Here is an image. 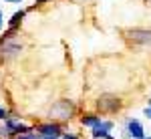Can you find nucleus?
Instances as JSON below:
<instances>
[{"label": "nucleus", "instance_id": "1", "mask_svg": "<svg viewBox=\"0 0 151 139\" xmlns=\"http://www.w3.org/2000/svg\"><path fill=\"white\" fill-rule=\"evenodd\" d=\"M123 109V99L111 95V93H105L97 99V111L99 115H117L119 111Z\"/></svg>", "mask_w": 151, "mask_h": 139}, {"label": "nucleus", "instance_id": "2", "mask_svg": "<svg viewBox=\"0 0 151 139\" xmlns=\"http://www.w3.org/2000/svg\"><path fill=\"white\" fill-rule=\"evenodd\" d=\"M77 113V105L69 101V99H60L50 107L48 115H50V121H70L73 115Z\"/></svg>", "mask_w": 151, "mask_h": 139}, {"label": "nucleus", "instance_id": "3", "mask_svg": "<svg viewBox=\"0 0 151 139\" xmlns=\"http://www.w3.org/2000/svg\"><path fill=\"white\" fill-rule=\"evenodd\" d=\"M2 125H4V131H6V137H8V139H14L16 135H22V133H30V131H35L32 125H26V123H22L20 119L10 117V115L2 121Z\"/></svg>", "mask_w": 151, "mask_h": 139}, {"label": "nucleus", "instance_id": "4", "mask_svg": "<svg viewBox=\"0 0 151 139\" xmlns=\"http://www.w3.org/2000/svg\"><path fill=\"white\" fill-rule=\"evenodd\" d=\"M22 50V45L16 42L14 38H8V40H2L0 38V58L2 60H12L14 57H18Z\"/></svg>", "mask_w": 151, "mask_h": 139}, {"label": "nucleus", "instance_id": "5", "mask_svg": "<svg viewBox=\"0 0 151 139\" xmlns=\"http://www.w3.org/2000/svg\"><path fill=\"white\" fill-rule=\"evenodd\" d=\"M35 131L38 135H42V137H60L65 131H63V125L58 123V121H47V123H40V125H36Z\"/></svg>", "mask_w": 151, "mask_h": 139}, {"label": "nucleus", "instance_id": "6", "mask_svg": "<svg viewBox=\"0 0 151 139\" xmlns=\"http://www.w3.org/2000/svg\"><path fill=\"white\" fill-rule=\"evenodd\" d=\"M125 133L129 135V139L145 137V129L141 125V121L139 119H133V117H127V119H125Z\"/></svg>", "mask_w": 151, "mask_h": 139}, {"label": "nucleus", "instance_id": "7", "mask_svg": "<svg viewBox=\"0 0 151 139\" xmlns=\"http://www.w3.org/2000/svg\"><path fill=\"white\" fill-rule=\"evenodd\" d=\"M127 35H129V38H131L133 42L151 46V30H129Z\"/></svg>", "mask_w": 151, "mask_h": 139}, {"label": "nucleus", "instance_id": "8", "mask_svg": "<svg viewBox=\"0 0 151 139\" xmlns=\"http://www.w3.org/2000/svg\"><path fill=\"white\" fill-rule=\"evenodd\" d=\"M103 117L99 115V113H85V115L81 117V125H85V127H97L99 125V121H101Z\"/></svg>", "mask_w": 151, "mask_h": 139}, {"label": "nucleus", "instance_id": "9", "mask_svg": "<svg viewBox=\"0 0 151 139\" xmlns=\"http://www.w3.org/2000/svg\"><path fill=\"white\" fill-rule=\"evenodd\" d=\"M26 16V12L24 10H18V12H14L10 16V20H8V26H14V28H18L20 26V22H22V18Z\"/></svg>", "mask_w": 151, "mask_h": 139}, {"label": "nucleus", "instance_id": "10", "mask_svg": "<svg viewBox=\"0 0 151 139\" xmlns=\"http://www.w3.org/2000/svg\"><path fill=\"white\" fill-rule=\"evenodd\" d=\"M91 137L93 139H115L111 135V131H103V129H91Z\"/></svg>", "mask_w": 151, "mask_h": 139}, {"label": "nucleus", "instance_id": "11", "mask_svg": "<svg viewBox=\"0 0 151 139\" xmlns=\"http://www.w3.org/2000/svg\"><path fill=\"white\" fill-rule=\"evenodd\" d=\"M115 127V121H111V119H101L99 121V125L93 129H103V131H111V129Z\"/></svg>", "mask_w": 151, "mask_h": 139}, {"label": "nucleus", "instance_id": "12", "mask_svg": "<svg viewBox=\"0 0 151 139\" xmlns=\"http://www.w3.org/2000/svg\"><path fill=\"white\" fill-rule=\"evenodd\" d=\"M40 135L36 133V131H30V133H22V135H16L14 139H38Z\"/></svg>", "mask_w": 151, "mask_h": 139}, {"label": "nucleus", "instance_id": "13", "mask_svg": "<svg viewBox=\"0 0 151 139\" xmlns=\"http://www.w3.org/2000/svg\"><path fill=\"white\" fill-rule=\"evenodd\" d=\"M8 115H10V113H8V109H6L4 105H0V121H4Z\"/></svg>", "mask_w": 151, "mask_h": 139}, {"label": "nucleus", "instance_id": "14", "mask_svg": "<svg viewBox=\"0 0 151 139\" xmlns=\"http://www.w3.org/2000/svg\"><path fill=\"white\" fill-rule=\"evenodd\" d=\"M60 139H79V135H75V133H63Z\"/></svg>", "mask_w": 151, "mask_h": 139}, {"label": "nucleus", "instance_id": "15", "mask_svg": "<svg viewBox=\"0 0 151 139\" xmlns=\"http://www.w3.org/2000/svg\"><path fill=\"white\" fill-rule=\"evenodd\" d=\"M143 115L147 117V119H151V107H149V105H147V107L143 109Z\"/></svg>", "mask_w": 151, "mask_h": 139}, {"label": "nucleus", "instance_id": "16", "mask_svg": "<svg viewBox=\"0 0 151 139\" xmlns=\"http://www.w3.org/2000/svg\"><path fill=\"white\" fill-rule=\"evenodd\" d=\"M0 137H6V131H4V125H2V121H0Z\"/></svg>", "mask_w": 151, "mask_h": 139}, {"label": "nucleus", "instance_id": "17", "mask_svg": "<svg viewBox=\"0 0 151 139\" xmlns=\"http://www.w3.org/2000/svg\"><path fill=\"white\" fill-rule=\"evenodd\" d=\"M4 28V16H2V12H0V30Z\"/></svg>", "mask_w": 151, "mask_h": 139}, {"label": "nucleus", "instance_id": "18", "mask_svg": "<svg viewBox=\"0 0 151 139\" xmlns=\"http://www.w3.org/2000/svg\"><path fill=\"white\" fill-rule=\"evenodd\" d=\"M47 2H48V0H35V4H36V6H38V4H47Z\"/></svg>", "mask_w": 151, "mask_h": 139}, {"label": "nucleus", "instance_id": "19", "mask_svg": "<svg viewBox=\"0 0 151 139\" xmlns=\"http://www.w3.org/2000/svg\"><path fill=\"white\" fill-rule=\"evenodd\" d=\"M4 2H18V4H22V0H4Z\"/></svg>", "mask_w": 151, "mask_h": 139}, {"label": "nucleus", "instance_id": "20", "mask_svg": "<svg viewBox=\"0 0 151 139\" xmlns=\"http://www.w3.org/2000/svg\"><path fill=\"white\" fill-rule=\"evenodd\" d=\"M38 139H60V137H42V135H40Z\"/></svg>", "mask_w": 151, "mask_h": 139}, {"label": "nucleus", "instance_id": "21", "mask_svg": "<svg viewBox=\"0 0 151 139\" xmlns=\"http://www.w3.org/2000/svg\"><path fill=\"white\" fill-rule=\"evenodd\" d=\"M141 139H151V135H149V137H147V135H145V137H141Z\"/></svg>", "mask_w": 151, "mask_h": 139}]
</instances>
